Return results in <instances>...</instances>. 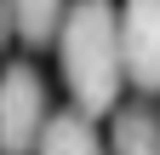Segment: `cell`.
Masks as SVG:
<instances>
[{
    "label": "cell",
    "mask_w": 160,
    "mask_h": 155,
    "mask_svg": "<svg viewBox=\"0 0 160 155\" xmlns=\"http://www.w3.org/2000/svg\"><path fill=\"white\" fill-rule=\"evenodd\" d=\"M120 46H126L132 86L160 92V0H126L120 6Z\"/></svg>",
    "instance_id": "obj_3"
},
{
    "label": "cell",
    "mask_w": 160,
    "mask_h": 155,
    "mask_svg": "<svg viewBox=\"0 0 160 155\" xmlns=\"http://www.w3.org/2000/svg\"><path fill=\"white\" fill-rule=\"evenodd\" d=\"M46 121H52L46 81H40L29 63H12L6 69V86H0V144H6V155H34Z\"/></svg>",
    "instance_id": "obj_2"
},
{
    "label": "cell",
    "mask_w": 160,
    "mask_h": 155,
    "mask_svg": "<svg viewBox=\"0 0 160 155\" xmlns=\"http://www.w3.org/2000/svg\"><path fill=\"white\" fill-rule=\"evenodd\" d=\"M69 6L74 0H6V23H12V35L23 46H46V40L63 35Z\"/></svg>",
    "instance_id": "obj_4"
},
{
    "label": "cell",
    "mask_w": 160,
    "mask_h": 155,
    "mask_svg": "<svg viewBox=\"0 0 160 155\" xmlns=\"http://www.w3.org/2000/svg\"><path fill=\"white\" fill-rule=\"evenodd\" d=\"M109 155H160V115H154L149 104L114 109V126H109Z\"/></svg>",
    "instance_id": "obj_6"
},
{
    "label": "cell",
    "mask_w": 160,
    "mask_h": 155,
    "mask_svg": "<svg viewBox=\"0 0 160 155\" xmlns=\"http://www.w3.org/2000/svg\"><path fill=\"white\" fill-rule=\"evenodd\" d=\"M57 52H63V81L74 92V109L97 115L120 109V86L126 75V46H120V6L109 0H74L63 17V35H57Z\"/></svg>",
    "instance_id": "obj_1"
},
{
    "label": "cell",
    "mask_w": 160,
    "mask_h": 155,
    "mask_svg": "<svg viewBox=\"0 0 160 155\" xmlns=\"http://www.w3.org/2000/svg\"><path fill=\"white\" fill-rule=\"evenodd\" d=\"M34 155H103V138L92 132V115L86 109H63V115L46 121Z\"/></svg>",
    "instance_id": "obj_5"
}]
</instances>
